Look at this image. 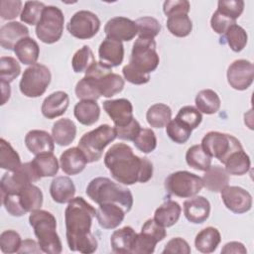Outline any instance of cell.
Segmentation results:
<instances>
[{
    "mask_svg": "<svg viewBox=\"0 0 254 254\" xmlns=\"http://www.w3.org/2000/svg\"><path fill=\"white\" fill-rule=\"evenodd\" d=\"M96 209L83 197H73L64 210L65 236L69 250L90 254L97 250L98 242L91 233Z\"/></svg>",
    "mask_w": 254,
    "mask_h": 254,
    "instance_id": "1",
    "label": "cell"
},
{
    "mask_svg": "<svg viewBox=\"0 0 254 254\" xmlns=\"http://www.w3.org/2000/svg\"><path fill=\"white\" fill-rule=\"evenodd\" d=\"M104 164L112 178L124 186L145 184L153 177L152 162L135 155L125 143L112 145L104 155Z\"/></svg>",
    "mask_w": 254,
    "mask_h": 254,
    "instance_id": "2",
    "label": "cell"
},
{
    "mask_svg": "<svg viewBox=\"0 0 254 254\" xmlns=\"http://www.w3.org/2000/svg\"><path fill=\"white\" fill-rule=\"evenodd\" d=\"M85 192L97 204L115 203L123 207L126 212H129L133 206V195L130 190L105 177L91 180Z\"/></svg>",
    "mask_w": 254,
    "mask_h": 254,
    "instance_id": "3",
    "label": "cell"
},
{
    "mask_svg": "<svg viewBox=\"0 0 254 254\" xmlns=\"http://www.w3.org/2000/svg\"><path fill=\"white\" fill-rule=\"evenodd\" d=\"M29 223L34 229L43 252L48 254L62 253L63 245L57 233V219L53 213L41 208L34 210L30 212Z\"/></svg>",
    "mask_w": 254,
    "mask_h": 254,
    "instance_id": "4",
    "label": "cell"
},
{
    "mask_svg": "<svg viewBox=\"0 0 254 254\" xmlns=\"http://www.w3.org/2000/svg\"><path fill=\"white\" fill-rule=\"evenodd\" d=\"M44 195L40 188L33 183L23 187L13 194H1L2 203L6 211L16 217L40 209L43 205Z\"/></svg>",
    "mask_w": 254,
    "mask_h": 254,
    "instance_id": "5",
    "label": "cell"
},
{
    "mask_svg": "<svg viewBox=\"0 0 254 254\" xmlns=\"http://www.w3.org/2000/svg\"><path fill=\"white\" fill-rule=\"evenodd\" d=\"M116 138L117 134L115 128L108 124H102L95 129L84 133L81 136L77 147L84 154L87 163H93L102 158L105 147Z\"/></svg>",
    "mask_w": 254,
    "mask_h": 254,
    "instance_id": "6",
    "label": "cell"
},
{
    "mask_svg": "<svg viewBox=\"0 0 254 254\" xmlns=\"http://www.w3.org/2000/svg\"><path fill=\"white\" fill-rule=\"evenodd\" d=\"M200 145L208 156L211 158L214 157L222 164H224L226 159L233 152L243 149L240 141L236 137L218 131H210L206 133L203 136Z\"/></svg>",
    "mask_w": 254,
    "mask_h": 254,
    "instance_id": "7",
    "label": "cell"
},
{
    "mask_svg": "<svg viewBox=\"0 0 254 254\" xmlns=\"http://www.w3.org/2000/svg\"><path fill=\"white\" fill-rule=\"evenodd\" d=\"M64 17L57 6H46L39 23L36 25V36L45 44L57 43L63 36Z\"/></svg>",
    "mask_w": 254,
    "mask_h": 254,
    "instance_id": "8",
    "label": "cell"
},
{
    "mask_svg": "<svg viewBox=\"0 0 254 254\" xmlns=\"http://www.w3.org/2000/svg\"><path fill=\"white\" fill-rule=\"evenodd\" d=\"M51 79L52 74L50 69L46 65L37 63L24 70L19 88L21 93L26 97H40L46 92Z\"/></svg>",
    "mask_w": 254,
    "mask_h": 254,
    "instance_id": "9",
    "label": "cell"
},
{
    "mask_svg": "<svg viewBox=\"0 0 254 254\" xmlns=\"http://www.w3.org/2000/svg\"><path fill=\"white\" fill-rule=\"evenodd\" d=\"M160 63L156 41L151 38H139L134 42L129 64L139 70L149 73L154 71Z\"/></svg>",
    "mask_w": 254,
    "mask_h": 254,
    "instance_id": "10",
    "label": "cell"
},
{
    "mask_svg": "<svg viewBox=\"0 0 254 254\" xmlns=\"http://www.w3.org/2000/svg\"><path fill=\"white\" fill-rule=\"evenodd\" d=\"M203 188L200 177L188 171L170 174L165 180L166 190L178 197L188 198L196 195Z\"/></svg>",
    "mask_w": 254,
    "mask_h": 254,
    "instance_id": "11",
    "label": "cell"
},
{
    "mask_svg": "<svg viewBox=\"0 0 254 254\" xmlns=\"http://www.w3.org/2000/svg\"><path fill=\"white\" fill-rule=\"evenodd\" d=\"M40 180L41 178L37 174L32 163H24L18 170L14 172H7L2 176L0 181L1 194L16 193L26 185L36 183Z\"/></svg>",
    "mask_w": 254,
    "mask_h": 254,
    "instance_id": "12",
    "label": "cell"
},
{
    "mask_svg": "<svg viewBox=\"0 0 254 254\" xmlns=\"http://www.w3.org/2000/svg\"><path fill=\"white\" fill-rule=\"evenodd\" d=\"M66 28L72 37L79 40H88L98 33L100 20L93 12L80 10L71 16Z\"/></svg>",
    "mask_w": 254,
    "mask_h": 254,
    "instance_id": "13",
    "label": "cell"
},
{
    "mask_svg": "<svg viewBox=\"0 0 254 254\" xmlns=\"http://www.w3.org/2000/svg\"><path fill=\"white\" fill-rule=\"evenodd\" d=\"M167 235L165 227L158 224L154 218L146 220L140 233H137L132 254H151L155 251L158 242Z\"/></svg>",
    "mask_w": 254,
    "mask_h": 254,
    "instance_id": "14",
    "label": "cell"
},
{
    "mask_svg": "<svg viewBox=\"0 0 254 254\" xmlns=\"http://www.w3.org/2000/svg\"><path fill=\"white\" fill-rule=\"evenodd\" d=\"M228 84L235 90H246L254 79V65L247 60H236L232 62L226 72Z\"/></svg>",
    "mask_w": 254,
    "mask_h": 254,
    "instance_id": "15",
    "label": "cell"
},
{
    "mask_svg": "<svg viewBox=\"0 0 254 254\" xmlns=\"http://www.w3.org/2000/svg\"><path fill=\"white\" fill-rule=\"evenodd\" d=\"M220 193L224 205L233 213L242 214L252 207V195L241 187L226 186Z\"/></svg>",
    "mask_w": 254,
    "mask_h": 254,
    "instance_id": "16",
    "label": "cell"
},
{
    "mask_svg": "<svg viewBox=\"0 0 254 254\" xmlns=\"http://www.w3.org/2000/svg\"><path fill=\"white\" fill-rule=\"evenodd\" d=\"M104 33L107 38L119 42H129L138 34V29L135 21L126 17L117 16L106 22Z\"/></svg>",
    "mask_w": 254,
    "mask_h": 254,
    "instance_id": "17",
    "label": "cell"
},
{
    "mask_svg": "<svg viewBox=\"0 0 254 254\" xmlns=\"http://www.w3.org/2000/svg\"><path fill=\"white\" fill-rule=\"evenodd\" d=\"M103 109L114 123V127H123L133 119V105L126 98L103 101Z\"/></svg>",
    "mask_w": 254,
    "mask_h": 254,
    "instance_id": "18",
    "label": "cell"
},
{
    "mask_svg": "<svg viewBox=\"0 0 254 254\" xmlns=\"http://www.w3.org/2000/svg\"><path fill=\"white\" fill-rule=\"evenodd\" d=\"M184 214L190 223H203L209 217L210 203L204 196H191L184 202Z\"/></svg>",
    "mask_w": 254,
    "mask_h": 254,
    "instance_id": "19",
    "label": "cell"
},
{
    "mask_svg": "<svg viewBox=\"0 0 254 254\" xmlns=\"http://www.w3.org/2000/svg\"><path fill=\"white\" fill-rule=\"evenodd\" d=\"M95 217L98 224L104 229H114L118 227L124 220L125 209L115 203L98 204Z\"/></svg>",
    "mask_w": 254,
    "mask_h": 254,
    "instance_id": "20",
    "label": "cell"
},
{
    "mask_svg": "<svg viewBox=\"0 0 254 254\" xmlns=\"http://www.w3.org/2000/svg\"><path fill=\"white\" fill-rule=\"evenodd\" d=\"M98 57L100 63L110 67L120 65L124 59V46L122 42L106 37L98 48Z\"/></svg>",
    "mask_w": 254,
    "mask_h": 254,
    "instance_id": "21",
    "label": "cell"
},
{
    "mask_svg": "<svg viewBox=\"0 0 254 254\" xmlns=\"http://www.w3.org/2000/svg\"><path fill=\"white\" fill-rule=\"evenodd\" d=\"M25 145L35 156L44 153H53L55 150L54 138L45 130L34 129L29 131L25 136Z\"/></svg>",
    "mask_w": 254,
    "mask_h": 254,
    "instance_id": "22",
    "label": "cell"
},
{
    "mask_svg": "<svg viewBox=\"0 0 254 254\" xmlns=\"http://www.w3.org/2000/svg\"><path fill=\"white\" fill-rule=\"evenodd\" d=\"M27 37L29 29L20 22H8L0 28V45L5 50L14 51L16 44Z\"/></svg>",
    "mask_w": 254,
    "mask_h": 254,
    "instance_id": "23",
    "label": "cell"
},
{
    "mask_svg": "<svg viewBox=\"0 0 254 254\" xmlns=\"http://www.w3.org/2000/svg\"><path fill=\"white\" fill-rule=\"evenodd\" d=\"M69 105L68 94L64 91H56L48 95L41 107L42 114L48 119H55L65 113Z\"/></svg>",
    "mask_w": 254,
    "mask_h": 254,
    "instance_id": "24",
    "label": "cell"
},
{
    "mask_svg": "<svg viewBox=\"0 0 254 254\" xmlns=\"http://www.w3.org/2000/svg\"><path fill=\"white\" fill-rule=\"evenodd\" d=\"M87 164V160L78 147L69 148L61 155L60 166L63 172L68 176L81 173Z\"/></svg>",
    "mask_w": 254,
    "mask_h": 254,
    "instance_id": "25",
    "label": "cell"
},
{
    "mask_svg": "<svg viewBox=\"0 0 254 254\" xmlns=\"http://www.w3.org/2000/svg\"><path fill=\"white\" fill-rule=\"evenodd\" d=\"M50 194L57 203H68L75 194V186L66 176L56 177L50 186Z\"/></svg>",
    "mask_w": 254,
    "mask_h": 254,
    "instance_id": "26",
    "label": "cell"
},
{
    "mask_svg": "<svg viewBox=\"0 0 254 254\" xmlns=\"http://www.w3.org/2000/svg\"><path fill=\"white\" fill-rule=\"evenodd\" d=\"M137 233L131 226H124L115 230L110 237L112 251L119 254H130L133 252Z\"/></svg>",
    "mask_w": 254,
    "mask_h": 254,
    "instance_id": "27",
    "label": "cell"
},
{
    "mask_svg": "<svg viewBox=\"0 0 254 254\" xmlns=\"http://www.w3.org/2000/svg\"><path fill=\"white\" fill-rule=\"evenodd\" d=\"M182 212V207L175 200H166L154 213V220L163 227H171L178 222Z\"/></svg>",
    "mask_w": 254,
    "mask_h": 254,
    "instance_id": "28",
    "label": "cell"
},
{
    "mask_svg": "<svg viewBox=\"0 0 254 254\" xmlns=\"http://www.w3.org/2000/svg\"><path fill=\"white\" fill-rule=\"evenodd\" d=\"M203 187L209 191L220 192L229 183V175L220 166H210L201 178Z\"/></svg>",
    "mask_w": 254,
    "mask_h": 254,
    "instance_id": "29",
    "label": "cell"
},
{
    "mask_svg": "<svg viewBox=\"0 0 254 254\" xmlns=\"http://www.w3.org/2000/svg\"><path fill=\"white\" fill-rule=\"evenodd\" d=\"M73 114L80 124L91 126L99 119L100 107L95 100H80L74 105Z\"/></svg>",
    "mask_w": 254,
    "mask_h": 254,
    "instance_id": "30",
    "label": "cell"
},
{
    "mask_svg": "<svg viewBox=\"0 0 254 254\" xmlns=\"http://www.w3.org/2000/svg\"><path fill=\"white\" fill-rule=\"evenodd\" d=\"M52 136L59 146H68L76 136V126L69 118L56 121L52 128Z\"/></svg>",
    "mask_w": 254,
    "mask_h": 254,
    "instance_id": "31",
    "label": "cell"
},
{
    "mask_svg": "<svg viewBox=\"0 0 254 254\" xmlns=\"http://www.w3.org/2000/svg\"><path fill=\"white\" fill-rule=\"evenodd\" d=\"M14 53L22 64L32 65L37 64L40 56V47L33 38L27 37L16 44Z\"/></svg>",
    "mask_w": 254,
    "mask_h": 254,
    "instance_id": "32",
    "label": "cell"
},
{
    "mask_svg": "<svg viewBox=\"0 0 254 254\" xmlns=\"http://www.w3.org/2000/svg\"><path fill=\"white\" fill-rule=\"evenodd\" d=\"M221 241V235L217 228L208 226L201 229L195 236L194 246L201 253H212Z\"/></svg>",
    "mask_w": 254,
    "mask_h": 254,
    "instance_id": "33",
    "label": "cell"
},
{
    "mask_svg": "<svg viewBox=\"0 0 254 254\" xmlns=\"http://www.w3.org/2000/svg\"><path fill=\"white\" fill-rule=\"evenodd\" d=\"M225 171L228 175L243 176L251 168V161L246 152L241 149L233 152L224 162Z\"/></svg>",
    "mask_w": 254,
    "mask_h": 254,
    "instance_id": "34",
    "label": "cell"
},
{
    "mask_svg": "<svg viewBox=\"0 0 254 254\" xmlns=\"http://www.w3.org/2000/svg\"><path fill=\"white\" fill-rule=\"evenodd\" d=\"M196 109L200 113L211 115L216 113L221 105V100L218 94L212 89H202L200 90L194 99Z\"/></svg>",
    "mask_w": 254,
    "mask_h": 254,
    "instance_id": "35",
    "label": "cell"
},
{
    "mask_svg": "<svg viewBox=\"0 0 254 254\" xmlns=\"http://www.w3.org/2000/svg\"><path fill=\"white\" fill-rule=\"evenodd\" d=\"M31 163L41 179L45 177H54L59 172V161L53 153L37 155Z\"/></svg>",
    "mask_w": 254,
    "mask_h": 254,
    "instance_id": "36",
    "label": "cell"
},
{
    "mask_svg": "<svg viewBox=\"0 0 254 254\" xmlns=\"http://www.w3.org/2000/svg\"><path fill=\"white\" fill-rule=\"evenodd\" d=\"M146 119L151 127L163 128L172 119V109L167 104L155 103L147 110Z\"/></svg>",
    "mask_w": 254,
    "mask_h": 254,
    "instance_id": "37",
    "label": "cell"
},
{
    "mask_svg": "<svg viewBox=\"0 0 254 254\" xmlns=\"http://www.w3.org/2000/svg\"><path fill=\"white\" fill-rule=\"evenodd\" d=\"M21 158L19 154L14 150L9 142L5 139H0V167L8 172H14L18 170L21 165Z\"/></svg>",
    "mask_w": 254,
    "mask_h": 254,
    "instance_id": "38",
    "label": "cell"
},
{
    "mask_svg": "<svg viewBox=\"0 0 254 254\" xmlns=\"http://www.w3.org/2000/svg\"><path fill=\"white\" fill-rule=\"evenodd\" d=\"M186 162L190 168L205 172L211 166V157L204 152L201 145H193L186 153Z\"/></svg>",
    "mask_w": 254,
    "mask_h": 254,
    "instance_id": "39",
    "label": "cell"
},
{
    "mask_svg": "<svg viewBox=\"0 0 254 254\" xmlns=\"http://www.w3.org/2000/svg\"><path fill=\"white\" fill-rule=\"evenodd\" d=\"M223 37L227 45L235 53L241 52L248 42V35L246 31L238 24L231 25L223 34Z\"/></svg>",
    "mask_w": 254,
    "mask_h": 254,
    "instance_id": "40",
    "label": "cell"
},
{
    "mask_svg": "<svg viewBox=\"0 0 254 254\" xmlns=\"http://www.w3.org/2000/svg\"><path fill=\"white\" fill-rule=\"evenodd\" d=\"M167 28L175 37L185 38L192 31V22L188 15L174 16L167 19Z\"/></svg>",
    "mask_w": 254,
    "mask_h": 254,
    "instance_id": "41",
    "label": "cell"
},
{
    "mask_svg": "<svg viewBox=\"0 0 254 254\" xmlns=\"http://www.w3.org/2000/svg\"><path fill=\"white\" fill-rule=\"evenodd\" d=\"M192 130L179 119H171L166 126V133L169 138L177 144H185L190 137Z\"/></svg>",
    "mask_w": 254,
    "mask_h": 254,
    "instance_id": "42",
    "label": "cell"
},
{
    "mask_svg": "<svg viewBox=\"0 0 254 254\" xmlns=\"http://www.w3.org/2000/svg\"><path fill=\"white\" fill-rule=\"evenodd\" d=\"M94 62L95 59L91 49L85 45L74 53L71 60V66L76 73L85 72Z\"/></svg>",
    "mask_w": 254,
    "mask_h": 254,
    "instance_id": "43",
    "label": "cell"
},
{
    "mask_svg": "<svg viewBox=\"0 0 254 254\" xmlns=\"http://www.w3.org/2000/svg\"><path fill=\"white\" fill-rule=\"evenodd\" d=\"M46 5L40 1H27L22 9L20 20L28 25H37L42 17Z\"/></svg>",
    "mask_w": 254,
    "mask_h": 254,
    "instance_id": "44",
    "label": "cell"
},
{
    "mask_svg": "<svg viewBox=\"0 0 254 254\" xmlns=\"http://www.w3.org/2000/svg\"><path fill=\"white\" fill-rule=\"evenodd\" d=\"M21 73V66L18 61L12 57H1L0 59V80L12 82Z\"/></svg>",
    "mask_w": 254,
    "mask_h": 254,
    "instance_id": "45",
    "label": "cell"
},
{
    "mask_svg": "<svg viewBox=\"0 0 254 254\" xmlns=\"http://www.w3.org/2000/svg\"><path fill=\"white\" fill-rule=\"evenodd\" d=\"M139 38H151L154 39L161 32L160 22L150 16L138 18L136 21Z\"/></svg>",
    "mask_w": 254,
    "mask_h": 254,
    "instance_id": "46",
    "label": "cell"
},
{
    "mask_svg": "<svg viewBox=\"0 0 254 254\" xmlns=\"http://www.w3.org/2000/svg\"><path fill=\"white\" fill-rule=\"evenodd\" d=\"M135 147L144 154L152 153L157 147V138L150 128H141L137 137L133 140Z\"/></svg>",
    "mask_w": 254,
    "mask_h": 254,
    "instance_id": "47",
    "label": "cell"
},
{
    "mask_svg": "<svg viewBox=\"0 0 254 254\" xmlns=\"http://www.w3.org/2000/svg\"><path fill=\"white\" fill-rule=\"evenodd\" d=\"M21 243V236L15 230H5L0 235V249L5 254L18 253Z\"/></svg>",
    "mask_w": 254,
    "mask_h": 254,
    "instance_id": "48",
    "label": "cell"
},
{
    "mask_svg": "<svg viewBox=\"0 0 254 254\" xmlns=\"http://www.w3.org/2000/svg\"><path fill=\"white\" fill-rule=\"evenodd\" d=\"M176 118L189 126L191 130L197 128L202 121L201 113L196 109V107H193L191 105L182 107L179 110Z\"/></svg>",
    "mask_w": 254,
    "mask_h": 254,
    "instance_id": "49",
    "label": "cell"
},
{
    "mask_svg": "<svg viewBox=\"0 0 254 254\" xmlns=\"http://www.w3.org/2000/svg\"><path fill=\"white\" fill-rule=\"evenodd\" d=\"M244 5L245 3L242 0H219L217 3V11L236 21V19L241 16Z\"/></svg>",
    "mask_w": 254,
    "mask_h": 254,
    "instance_id": "50",
    "label": "cell"
},
{
    "mask_svg": "<svg viewBox=\"0 0 254 254\" xmlns=\"http://www.w3.org/2000/svg\"><path fill=\"white\" fill-rule=\"evenodd\" d=\"M190 9V5L187 0H167L163 4V12L168 18L180 15H188Z\"/></svg>",
    "mask_w": 254,
    "mask_h": 254,
    "instance_id": "51",
    "label": "cell"
},
{
    "mask_svg": "<svg viewBox=\"0 0 254 254\" xmlns=\"http://www.w3.org/2000/svg\"><path fill=\"white\" fill-rule=\"evenodd\" d=\"M23 3L20 0H2L0 2V16L3 20H13L21 15Z\"/></svg>",
    "mask_w": 254,
    "mask_h": 254,
    "instance_id": "52",
    "label": "cell"
},
{
    "mask_svg": "<svg viewBox=\"0 0 254 254\" xmlns=\"http://www.w3.org/2000/svg\"><path fill=\"white\" fill-rule=\"evenodd\" d=\"M122 73H123L124 79L132 84L141 85V84H145V83L149 82V80H150L149 73L139 70L138 68L134 67L130 64L123 66Z\"/></svg>",
    "mask_w": 254,
    "mask_h": 254,
    "instance_id": "53",
    "label": "cell"
},
{
    "mask_svg": "<svg viewBox=\"0 0 254 254\" xmlns=\"http://www.w3.org/2000/svg\"><path fill=\"white\" fill-rule=\"evenodd\" d=\"M191 251L190 244L182 237L172 238L163 249V254H190Z\"/></svg>",
    "mask_w": 254,
    "mask_h": 254,
    "instance_id": "54",
    "label": "cell"
},
{
    "mask_svg": "<svg viewBox=\"0 0 254 254\" xmlns=\"http://www.w3.org/2000/svg\"><path fill=\"white\" fill-rule=\"evenodd\" d=\"M233 24H236V21L224 16L217 10L212 14L210 19L211 29L219 35H223L227 31V29Z\"/></svg>",
    "mask_w": 254,
    "mask_h": 254,
    "instance_id": "55",
    "label": "cell"
},
{
    "mask_svg": "<svg viewBox=\"0 0 254 254\" xmlns=\"http://www.w3.org/2000/svg\"><path fill=\"white\" fill-rule=\"evenodd\" d=\"M114 128H115V131L117 134V138H119L120 140H124V141H133L139 134L142 127H141L140 123L134 118L126 126L114 127Z\"/></svg>",
    "mask_w": 254,
    "mask_h": 254,
    "instance_id": "56",
    "label": "cell"
},
{
    "mask_svg": "<svg viewBox=\"0 0 254 254\" xmlns=\"http://www.w3.org/2000/svg\"><path fill=\"white\" fill-rule=\"evenodd\" d=\"M221 253H223V254H229V253L245 254V253H247V249L243 243L238 242V241H231V242L226 243L223 246V248L221 249Z\"/></svg>",
    "mask_w": 254,
    "mask_h": 254,
    "instance_id": "57",
    "label": "cell"
},
{
    "mask_svg": "<svg viewBox=\"0 0 254 254\" xmlns=\"http://www.w3.org/2000/svg\"><path fill=\"white\" fill-rule=\"evenodd\" d=\"M43 252L39 243L33 239H25L22 241L18 253H40Z\"/></svg>",
    "mask_w": 254,
    "mask_h": 254,
    "instance_id": "58",
    "label": "cell"
},
{
    "mask_svg": "<svg viewBox=\"0 0 254 254\" xmlns=\"http://www.w3.org/2000/svg\"><path fill=\"white\" fill-rule=\"evenodd\" d=\"M1 87H2V102H1V104L4 105L10 98L11 87H10V83L5 82V81H1Z\"/></svg>",
    "mask_w": 254,
    "mask_h": 254,
    "instance_id": "59",
    "label": "cell"
}]
</instances>
